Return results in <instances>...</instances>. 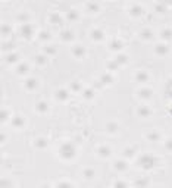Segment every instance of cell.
<instances>
[{"instance_id":"cell-1","label":"cell","mask_w":172,"mask_h":188,"mask_svg":"<svg viewBox=\"0 0 172 188\" xmlns=\"http://www.w3.org/2000/svg\"><path fill=\"white\" fill-rule=\"evenodd\" d=\"M59 153H61V157L62 159H65V160H71L75 157L77 154V149H75V145L72 143H63L61 145V149H59Z\"/></svg>"},{"instance_id":"cell-46","label":"cell","mask_w":172,"mask_h":188,"mask_svg":"<svg viewBox=\"0 0 172 188\" xmlns=\"http://www.w3.org/2000/svg\"><path fill=\"white\" fill-rule=\"evenodd\" d=\"M146 184H147V181H143V179H141V181H137L135 185H146Z\"/></svg>"},{"instance_id":"cell-27","label":"cell","mask_w":172,"mask_h":188,"mask_svg":"<svg viewBox=\"0 0 172 188\" xmlns=\"http://www.w3.org/2000/svg\"><path fill=\"white\" fill-rule=\"evenodd\" d=\"M66 18L69 19V21H75V19H78V12L77 11H69L68 12Z\"/></svg>"},{"instance_id":"cell-23","label":"cell","mask_w":172,"mask_h":188,"mask_svg":"<svg viewBox=\"0 0 172 188\" xmlns=\"http://www.w3.org/2000/svg\"><path fill=\"white\" fill-rule=\"evenodd\" d=\"M115 60H116V62H118V65L121 66V65H124V63H127L128 57H127V55H118V57L115 59Z\"/></svg>"},{"instance_id":"cell-39","label":"cell","mask_w":172,"mask_h":188,"mask_svg":"<svg viewBox=\"0 0 172 188\" xmlns=\"http://www.w3.org/2000/svg\"><path fill=\"white\" fill-rule=\"evenodd\" d=\"M166 93H168V96H172V81H169V83H168V85H166Z\"/></svg>"},{"instance_id":"cell-33","label":"cell","mask_w":172,"mask_h":188,"mask_svg":"<svg viewBox=\"0 0 172 188\" xmlns=\"http://www.w3.org/2000/svg\"><path fill=\"white\" fill-rule=\"evenodd\" d=\"M72 38V33H71V31H63V33H62V40H71Z\"/></svg>"},{"instance_id":"cell-36","label":"cell","mask_w":172,"mask_h":188,"mask_svg":"<svg viewBox=\"0 0 172 188\" xmlns=\"http://www.w3.org/2000/svg\"><path fill=\"white\" fill-rule=\"evenodd\" d=\"M2 33H3V35H5L6 33H7V34H11V28H9V27H6V24H3V25H2Z\"/></svg>"},{"instance_id":"cell-25","label":"cell","mask_w":172,"mask_h":188,"mask_svg":"<svg viewBox=\"0 0 172 188\" xmlns=\"http://www.w3.org/2000/svg\"><path fill=\"white\" fill-rule=\"evenodd\" d=\"M18 59H19V56H18L16 53H11V55L6 56V60L9 62V63H13V62H16Z\"/></svg>"},{"instance_id":"cell-18","label":"cell","mask_w":172,"mask_h":188,"mask_svg":"<svg viewBox=\"0 0 172 188\" xmlns=\"http://www.w3.org/2000/svg\"><path fill=\"white\" fill-rule=\"evenodd\" d=\"M124 47V43L122 41H119V40H115V41H112L111 43V49L112 50H121Z\"/></svg>"},{"instance_id":"cell-4","label":"cell","mask_w":172,"mask_h":188,"mask_svg":"<svg viewBox=\"0 0 172 188\" xmlns=\"http://www.w3.org/2000/svg\"><path fill=\"white\" fill-rule=\"evenodd\" d=\"M55 97L59 100V101H66L68 97H69V93H68L66 88H59L55 93Z\"/></svg>"},{"instance_id":"cell-30","label":"cell","mask_w":172,"mask_h":188,"mask_svg":"<svg viewBox=\"0 0 172 188\" xmlns=\"http://www.w3.org/2000/svg\"><path fill=\"white\" fill-rule=\"evenodd\" d=\"M87 7H88V11H91V12H99V5L97 3H94V2H91V3H88L87 5Z\"/></svg>"},{"instance_id":"cell-21","label":"cell","mask_w":172,"mask_h":188,"mask_svg":"<svg viewBox=\"0 0 172 188\" xmlns=\"http://www.w3.org/2000/svg\"><path fill=\"white\" fill-rule=\"evenodd\" d=\"M147 138H149L150 141H159V140H161V134L156 132V131H153V132L147 134Z\"/></svg>"},{"instance_id":"cell-8","label":"cell","mask_w":172,"mask_h":188,"mask_svg":"<svg viewBox=\"0 0 172 188\" xmlns=\"http://www.w3.org/2000/svg\"><path fill=\"white\" fill-rule=\"evenodd\" d=\"M135 81L137 83H147L149 81V74L146 71H138L135 75Z\"/></svg>"},{"instance_id":"cell-28","label":"cell","mask_w":172,"mask_h":188,"mask_svg":"<svg viewBox=\"0 0 172 188\" xmlns=\"http://www.w3.org/2000/svg\"><path fill=\"white\" fill-rule=\"evenodd\" d=\"M27 72H28V65H27V63H21V65L18 66V74L24 75V74H27Z\"/></svg>"},{"instance_id":"cell-37","label":"cell","mask_w":172,"mask_h":188,"mask_svg":"<svg viewBox=\"0 0 172 188\" xmlns=\"http://www.w3.org/2000/svg\"><path fill=\"white\" fill-rule=\"evenodd\" d=\"M72 90H74V91H81V84H79V83H72Z\"/></svg>"},{"instance_id":"cell-9","label":"cell","mask_w":172,"mask_h":188,"mask_svg":"<svg viewBox=\"0 0 172 188\" xmlns=\"http://www.w3.org/2000/svg\"><path fill=\"white\" fill-rule=\"evenodd\" d=\"M155 53L157 56H166L168 53V46L166 44H157L155 47Z\"/></svg>"},{"instance_id":"cell-22","label":"cell","mask_w":172,"mask_h":188,"mask_svg":"<svg viewBox=\"0 0 172 188\" xmlns=\"http://www.w3.org/2000/svg\"><path fill=\"white\" fill-rule=\"evenodd\" d=\"M106 129H107L109 132H115L118 129V123L116 122H109V123L106 125Z\"/></svg>"},{"instance_id":"cell-11","label":"cell","mask_w":172,"mask_h":188,"mask_svg":"<svg viewBox=\"0 0 172 188\" xmlns=\"http://www.w3.org/2000/svg\"><path fill=\"white\" fill-rule=\"evenodd\" d=\"M12 125L15 128H22L24 127V118L21 115H16V116L12 118Z\"/></svg>"},{"instance_id":"cell-15","label":"cell","mask_w":172,"mask_h":188,"mask_svg":"<svg viewBox=\"0 0 172 188\" xmlns=\"http://www.w3.org/2000/svg\"><path fill=\"white\" fill-rule=\"evenodd\" d=\"M37 87V79L35 78H28L25 81V88L27 90H34Z\"/></svg>"},{"instance_id":"cell-42","label":"cell","mask_w":172,"mask_h":188,"mask_svg":"<svg viewBox=\"0 0 172 188\" xmlns=\"http://www.w3.org/2000/svg\"><path fill=\"white\" fill-rule=\"evenodd\" d=\"M113 187H127V182H122V181H118V182L113 184Z\"/></svg>"},{"instance_id":"cell-38","label":"cell","mask_w":172,"mask_h":188,"mask_svg":"<svg viewBox=\"0 0 172 188\" xmlns=\"http://www.w3.org/2000/svg\"><path fill=\"white\" fill-rule=\"evenodd\" d=\"M118 66H119V65H118V62H116V60L109 62V63H107V68H109V69H112V68L115 69V68H118Z\"/></svg>"},{"instance_id":"cell-13","label":"cell","mask_w":172,"mask_h":188,"mask_svg":"<svg viewBox=\"0 0 172 188\" xmlns=\"http://www.w3.org/2000/svg\"><path fill=\"white\" fill-rule=\"evenodd\" d=\"M47 103L46 101H38L37 103V106H35V110H37V113H46L47 112Z\"/></svg>"},{"instance_id":"cell-34","label":"cell","mask_w":172,"mask_h":188,"mask_svg":"<svg viewBox=\"0 0 172 188\" xmlns=\"http://www.w3.org/2000/svg\"><path fill=\"white\" fill-rule=\"evenodd\" d=\"M44 51L47 53V55H55V53H56V49H55V47H52V46H46V47H44Z\"/></svg>"},{"instance_id":"cell-2","label":"cell","mask_w":172,"mask_h":188,"mask_svg":"<svg viewBox=\"0 0 172 188\" xmlns=\"http://www.w3.org/2000/svg\"><path fill=\"white\" fill-rule=\"evenodd\" d=\"M137 165L141 168V169H146V171H149V169H152L153 166L156 165V157L152 154H141L138 157V160H137Z\"/></svg>"},{"instance_id":"cell-41","label":"cell","mask_w":172,"mask_h":188,"mask_svg":"<svg viewBox=\"0 0 172 188\" xmlns=\"http://www.w3.org/2000/svg\"><path fill=\"white\" fill-rule=\"evenodd\" d=\"M163 11H165V6H163V5H157V6H156V12H157V13H162Z\"/></svg>"},{"instance_id":"cell-43","label":"cell","mask_w":172,"mask_h":188,"mask_svg":"<svg viewBox=\"0 0 172 188\" xmlns=\"http://www.w3.org/2000/svg\"><path fill=\"white\" fill-rule=\"evenodd\" d=\"M6 116H9V112L6 113V110L3 109V110H2V122H5V121H6Z\"/></svg>"},{"instance_id":"cell-12","label":"cell","mask_w":172,"mask_h":188,"mask_svg":"<svg viewBox=\"0 0 172 188\" xmlns=\"http://www.w3.org/2000/svg\"><path fill=\"white\" fill-rule=\"evenodd\" d=\"M129 13H131V16H140L141 13H143V7L140 5H134L131 9H129Z\"/></svg>"},{"instance_id":"cell-47","label":"cell","mask_w":172,"mask_h":188,"mask_svg":"<svg viewBox=\"0 0 172 188\" xmlns=\"http://www.w3.org/2000/svg\"><path fill=\"white\" fill-rule=\"evenodd\" d=\"M18 19H21V21H27L28 16H27V15H21V16H18Z\"/></svg>"},{"instance_id":"cell-10","label":"cell","mask_w":172,"mask_h":188,"mask_svg":"<svg viewBox=\"0 0 172 188\" xmlns=\"http://www.w3.org/2000/svg\"><path fill=\"white\" fill-rule=\"evenodd\" d=\"M113 168H115L118 172H125L127 171V168H128V165H127V162L125 160H116L115 162V165H113Z\"/></svg>"},{"instance_id":"cell-20","label":"cell","mask_w":172,"mask_h":188,"mask_svg":"<svg viewBox=\"0 0 172 188\" xmlns=\"http://www.w3.org/2000/svg\"><path fill=\"white\" fill-rule=\"evenodd\" d=\"M140 97H143V99H150V97H152V90L150 88L140 90Z\"/></svg>"},{"instance_id":"cell-32","label":"cell","mask_w":172,"mask_h":188,"mask_svg":"<svg viewBox=\"0 0 172 188\" xmlns=\"http://www.w3.org/2000/svg\"><path fill=\"white\" fill-rule=\"evenodd\" d=\"M84 99H93V96H94V91L93 90H84Z\"/></svg>"},{"instance_id":"cell-45","label":"cell","mask_w":172,"mask_h":188,"mask_svg":"<svg viewBox=\"0 0 172 188\" xmlns=\"http://www.w3.org/2000/svg\"><path fill=\"white\" fill-rule=\"evenodd\" d=\"M40 38H41V40H43V38H49V33H41V34H40Z\"/></svg>"},{"instance_id":"cell-5","label":"cell","mask_w":172,"mask_h":188,"mask_svg":"<svg viewBox=\"0 0 172 188\" xmlns=\"http://www.w3.org/2000/svg\"><path fill=\"white\" fill-rule=\"evenodd\" d=\"M137 113H138L140 118H149L152 115V110H150L149 106H140L137 109Z\"/></svg>"},{"instance_id":"cell-31","label":"cell","mask_w":172,"mask_h":188,"mask_svg":"<svg viewBox=\"0 0 172 188\" xmlns=\"http://www.w3.org/2000/svg\"><path fill=\"white\" fill-rule=\"evenodd\" d=\"M140 35H141V38H144V40L152 38V31H150V29H143Z\"/></svg>"},{"instance_id":"cell-24","label":"cell","mask_w":172,"mask_h":188,"mask_svg":"<svg viewBox=\"0 0 172 188\" xmlns=\"http://www.w3.org/2000/svg\"><path fill=\"white\" fill-rule=\"evenodd\" d=\"M50 21H52V22H55V24H61L62 18H61L59 13H52V15H50Z\"/></svg>"},{"instance_id":"cell-26","label":"cell","mask_w":172,"mask_h":188,"mask_svg":"<svg viewBox=\"0 0 172 188\" xmlns=\"http://www.w3.org/2000/svg\"><path fill=\"white\" fill-rule=\"evenodd\" d=\"M35 63H37L38 66L44 65V63H46V56H43V55H37V56H35Z\"/></svg>"},{"instance_id":"cell-6","label":"cell","mask_w":172,"mask_h":188,"mask_svg":"<svg viewBox=\"0 0 172 188\" xmlns=\"http://www.w3.org/2000/svg\"><path fill=\"white\" fill-rule=\"evenodd\" d=\"M72 55L75 56V57H78V59H81V57L85 56V49H84L83 46H74L72 47Z\"/></svg>"},{"instance_id":"cell-3","label":"cell","mask_w":172,"mask_h":188,"mask_svg":"<svg viewBox=\"0 0 172 188\" xmlns=\"http://www.w3.org/2000/svg\"><path fill=\"white\" fill-rule=\"evenodd\" d=\"M19 31H21V35H22V37L28 38V37L33 35V25L28 24V22H24L22 25H21V28H19Z\"/></svg>"},{"instance_id":"cell-19","label":"cell","mask_w":172,"mask_h":188,"mask_svg":"<svg viewBox=\"0 0 172 188\" xmlns=\"http://www.w3.org/2000/svg\"><path fill=\"white\" fill-rule=\"evenodd\" d=\"M35 147L37 149H46L47 147V141L44 138H37L35 140Z\"/></svg>"},{"instance_id":"cell-16","label":"cell","mask_w":172,"mask_h":188,"mask_svg":"<svg viewBox=\"0 0 172 188\" xmlns=\"http://www.w3.org/2000/svg\"><path fill=\"white\" fill-rule=\"evenodd\" d=\"M111 153H112L111 149H109V147H106V145H102V147L99 149V154L102 156V157H109Z\"/></svg>"},{"instance_id":"cell-17","label":"cell","mask_w":172,"mask_h":188,"mask_svg":"<svg viewBox=\"0 0 172 188\" xmlns=\"http://www.w3.org/2000/svg\"><path fill=\"white\" fill-rule=\"evenodd\" d=\"M161 35L163 40H172V29L171 28H165V29L162 31Z\"/></svg>"},{"instance_id":"cell-7","label":"cell","mask_w":172,"mask_h":188,"mask_svg":"<svg viewBox=\"0 0 172 188\" xmlns=\"http://www.w3.org/2000/svg\"><path fill=\"white\" fill-rule=\"evenodd\" d=\"M90 37L94 40V41H102V40H103V37H105V34H103V31H102V29L96 28V29H93V31H91Z\"/></svg>"},{"instance_id":"cell-35","label":"cell","mask_w":172,"mask_h":188,"mask_svg":"<svg viewBox=\"0 0 172 188\" xmlns=\"http://www.w3.org/2000/svg\"><path fill=\"white\" fill-rule=\"evenodd\" d=\"M165 149L172 151V138H168L166 141H165Z\"/></svg>"},{"instance_id":"cell-14","label":"cell","mask_w":172,"mask_h":188,"mask_svg":"<svg viewBox=\"0 0 172 188\" xmlns=\"http://www.w3.org/2000/svg\"><path fill=\"white\" fill-rule=\"evenodd\" d=\"M83 177L85 179H93L94 178V169L93 168H85L83 171Z\"/></svg>"},{"instance_id":"cell-29","label":"cell","mask_w":172,"mask_h":188,"mask_svg":"<svg viewBox=\"0 0 172 188\" xmlns=\"http://www.w3.org/2000/svg\"><path fill=\"white\" fill-rule=\"evenodd\" d=\"M102 83L111 84V83H113V78H112L109 74H105V75H102Z\"/></svg>"},{"instance_id":"cell-40","label":"cell","mask_w":172,"mask_h":188,"mask_svg":"<svg viewBox=\"0 0 172 188\" xmlns=\"http://www.w3.org/2000/svg\"><path fill=\"white\" fill-rule=\"evenodd\" d=\"M57 187H72V184L68 182V181H63V182H59V184H57Z\"/></svg>"},{"instance_id":"cell-44","label":"cell","mask_w":172,"mask_h":188,"mask_svg":"<svg viewBox=\"0 0 172 188\" xmlns=\"http://www.w3.org/2000/svg\"><path fill=\"white\" fill-rule=\"evenodd\" d=\"M124 153H125L127 156H133L134 154V149H128V150H125Z\"/></svg>"}]
</instances>
